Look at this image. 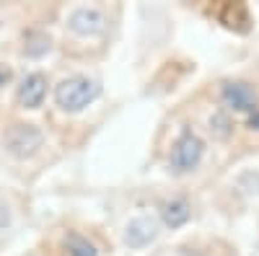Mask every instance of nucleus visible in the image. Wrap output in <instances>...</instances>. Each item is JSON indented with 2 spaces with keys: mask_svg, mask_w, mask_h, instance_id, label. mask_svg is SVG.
Instances as JSON below:
<instances>
[{
  "mask_svg": "<svg viewBox=\"0 0 259 256\" xmlns=\"http://www.w3.org/2000/svg\"><path fill=\"white\" fill-rule=\"evenodd\" d=\"M210 127L215 130V135H218V137H226V135L231 132V122H228L223 114H215V117L210 119Z\"/></svg>",
  "mask_w": 259,
  "mask_h": 256,
  "instance_id": "nucleus-11",
  "label": "nucleus"
},
{
  "mask_svg": "<svg viewBox=\"0 0 259 256\" xmlns=\"http://www.w3.org/2000/svg\"><path fill=\"white\" fill-rule=\"evenodd\" d=\"M65 248H68L70 256H99V248L80 233H68L65 238Z\"/></svg>",
  "mask_w": 259,
  "mask_h": 256,
  "instance_id": "nucleus-10",
  "label": "nucleus"
},
{
  "mask_svg": "<svg viewBox=\"0 0 259 256\" xmlns=\"http://www.w3.org/2000/svg\"><path fill=\"white\" fill-rule=\"evenodd\" d=\"M68 26L78 36H99L106 29V16L99 8H78L70 13Z\"/></svg>",
  "mask_w": 259,
  "mask_h": 256,
  "instance_id": "nucleus-5",
  "label": "nucleus"
},
{
  "mask_svg": "<svg viewBox=\"0 0 259 256\" xmlns=\"http://www.w3.org/2000/svg\"><path fill=\"white\" fill-rule=\"evenodd\" d=\"M101 93L99 80L89 75H70L57 83L55 88V101L62 112H83L85 106H91Z\"/></svg>",
  "mask_w": 259,
  "mask_h": 256,
  "instance_id": "nucleus-1",
  "label": "nucleus"
},
{
  "mask_svg": "<svg viewBox=\"0 0 259 256\" xmlns=\"http://www.w3.org/2000/svg\"><path fill=\"white\" fill-rule=\"evenodd\" d=\"M47 96V78L41 73H31L26 75L24 80H21L18 91H16V98L21 106H26V109H36V106H41V101H45Z\"/></svg>",
  "mask_w": 259,
  "mask_h": 256,
  "instance_id": "nucleus-6",
  "label": "nucleus"
},
{
  "mask_svg": "<svg viewBox=\"0 0 259 256\" xmlns=\"http://www.w3.org/2000/svg\"><path fill=\"white\" fill-rule=\"evenodd\" d=\"M161 215H163V223H166L168 228H182V225L189 220L192 210H189V202H187V199H171V202L163 204Z\"/></svg>",
  "mask_w": 259,
  "mask_h": 256,
  "instance_id": "nucleus-9",
  "label": "nucleus"
},
{
  "mask_svg": "<svg viewBox=\"0 0 259 256\" xmlns=\"http://www.w3.org/2000/svg\"><path fill=\"white\" fill-rule=\"evenodd\" d=\"M41 142H45V135H41V130L34 124H13L6 132V147L16 158L34 156L41 147Z\"/></svg>",
  "mask_w": 259,
  "mask_h": 256,
  "instance_id": "nucleus-3",
  "label": "nucleus"
},
{
  "mask_svg": "<svg viewBox=\"0 0 259 256\" xmlns=\"http://www.w3.org/2000/svg\"><path fill=\"white\" fill-rule=\"evenodd\" d=\"M215 16H218L228 29H239V31H246L249 24H251L249 11H246L244 3H223L218 11H215Z\"/></svg>",
  "mask_w": 259,
  "mask_h": 256,
  "instance_id": "nucleus-8",
  "label": "nucleus"
},
{
  "mask_svg": "<svg viewBox=\"0 0 259 256\" xmlns=\"http://www.w3.org/2000/svg\"><path fill=\"white\" fill-rule=\"evenodd\" d=\"M221 98L233 112H256V93H254L251 85L244 83V80H228V83H223Z\"/></svg>",
  "mask_w": 259,
  "mask_h": 256,
  "instance_id": "nucleus-4",
  "label": "nucleus"
},
{
  "mask_svg": "<svg viewBox=\"0 0 259 256\" xmlns=\"http://www.w3.org/2000/svg\"><path fill=\"white\" fill-rule=\"evenodd\" d=\"M205 156V142L200 140V135H194L192 130H184L179 135V140L171 147V168L177 174H189L200 166Z\"/></svg>",
  "mask_w": 259,
  "mask_h": 256,
  "instance_id": "nucleus-2",
  "label": "nucleus"
},
{
  "mask_svg": "<svg viewBox=\"0 0 259 256\" xmlns=\"http://www.w3.org/2000/svg\"><path fill=\"white\" fill-rule=\"evenodd\" d=\"M8 223H11V212H8V204L0 199V230L3 228H8Z\"/></svg>",
  "mask_w": 259,
  "mask_h": 256,
  "instance_id": "nucleus-12",
  "label": "nucleus"
},
{
  "mask_svg": "<svg viewBox=\"0 0 259 256\" xmlns=\"http://www.w3.org/2000/svg\"><path fill=\"white\" fill-rule=\"evenodd\" d=\"M11 80V70L8 68H3V65H0V85H6Z\"/></svg>",
  "mask_w": 259,
  "mask_h": 256,
  "instance_id": "nucleus-13",
  "label": "nucleus"
},
{
  "mask_svg": "<svg viewBox=\"0 0 259 256\" xmlns=\"http://www.w3.org/2000/svg\"><path fill=\"white\" fill-rule=\"evenodd\" d=\"M158 236V223L153 218H135L124 230V243L130 248H143Z\"/></svg>",
  "mask_w": 259,
  "mask_h": 256,
  "instance_id": "nucleus-7",
  "label": "nucleus"
}]
</instances>
